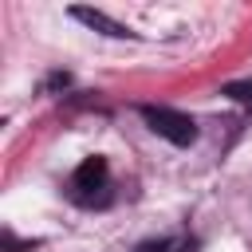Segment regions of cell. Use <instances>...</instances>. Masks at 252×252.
Instances as JSON below:
<instances>
[{
  "label": "cell",
  "instance_id": "obj_5",
  "mask_svg": "<svg viewBox=\"0 0 252 252\" xmlns=\"http://www.w3.org/2000/svg\"><path fill=\"white\" fill-rule=\"evenodd\" d=\"M181 244H173V240H146V244H138L134 252H177Z\"/></svg>",
  "mask_w": 252,
  "mask_h": 252
},
{
  "label": "cell",
  "instance_id": "obj_3",
  "mask_svg": "<svg viewBox=\"0 0 252 252\" xmlns=\"http://www.w3.org/2000/svg\"><path fill=\"white\" fill-rule=\"evenodd\" d=\"M71 16H75L79 24H87V28L102 32V35H114V39H130V35H134L126 24L110 20V16H106V12H98V8H71Z\"/></svg>",
  "mask_w": 252,
  "mask_h": 252
},
{
  "label": "cell",
  "instance_id": "obj_2",
  "mask_svg": "<svg viewBox=\"0 0 252 252\" xmlns=\"http://www.w3.org/2000/svg\"><path fill=\"white\" fill-rule=\"evenodd\" d=\"M142 118L150 122L154 134H161V138L173 142V146L197 142V122H193L189 114H181V110H169V106H142Z\"/></svg>",
  "mask_w": 252,
  "mask_h": 252
},
{
  "label": "cell",
  "instance_id": "obj_1",
  "mask_svg": "<svg viewBox=\"0 0 252 252\" xmlns=\"http://www.w3.org/2000/svg\"><path fill=\"white\" fill-rule=\"evenodd\" d=\"M106 189H110V169L102 158H87L71 173V201H79V205H102Z\"/></svg>",
  "mask_w": 252,
  "mask_h": 252
},
{
  "label": "cell",
  "instance_id": "obj_4",
  "mask_svg": "<svg viewBox=\"0 0 252 252\" xmlns=\"http://www.w3.org/2000/svg\"><path fill=\"white\" fill-rule=\"evenodd\" d=\"M224 94H228L232 102H240L244 110H252V79H236V83H228Z\"/></svg>",
  "mask_w": 252,
  "mask_h": 252
}]
</instances>
